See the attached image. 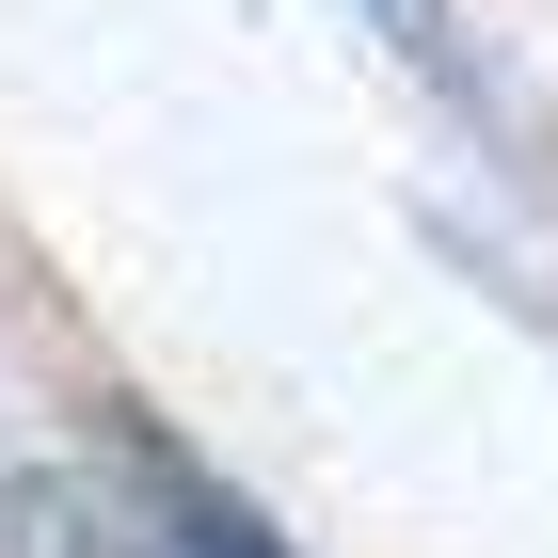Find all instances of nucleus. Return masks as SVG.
<instances>
[{
  "instance_id": "nucleus-1",
  "label": "nucleus",
  "mask_w": 558,
  "mask_h": 558,
  "mask_svg": "<svg viewBox=\"0 0 558 558\" xmlns=\"http://www.w3.org/2000/svg\"><path fill=\"white\" fill-rule=\"evenodd\" d=\"M16 558H288L223 478L160 463V447H96V463H48L0 495Z\"/></svg>"
}]
</instances>
